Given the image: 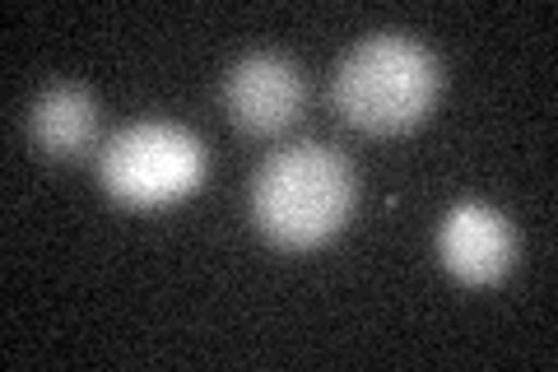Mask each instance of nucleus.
I'll list each match as a JSON object with an SVG mask.
<instances>
[{
  "label": "nucleus",
  "instance_id": "f257e3e1",
  "mask_svg": "<svg viewBox=\"0 0 558 372\" xmlns=\"http://www.w3.org/2000/svg\"><path fill=\"white\" fill-rule=\"evenodd\" d=\"M354 205V168L317 140L275 149L252 177V224L275 247H317Z\"/></svg>",
  "mask_w": 558,
  "mask_h": 372
},
{
  "label": "nucleus",
  "instance_id": "f03ea898",
  "mask_svg": "<svg viewBox=\"0 0 558 372\" xmlns=\"http://www.w3.org/2000/svg\"><path fill=\"white\" fill-rule=\"evenodd\" d=\"M438 98V61L400 33H373L340 61L330 103L359 131L391 135L414 127Z\"/></svg>",
  "mask_w": 558,
  "mask_h": 372
},
{
  "label": "nucleus",
  "instance_id": "7ed1b4c3",
  "mask_svg": "<svg viewBox=\"0 0 558 372\" xmlns=\"http://www.w3.org/2000/svg\"><path fill=\"white\" fill-rule=\"evenodd\" d=\"M205 172V149L178 121H135L121 127L98 154V182L112 201L154 209L182 201Z\"/></svg>",
  "mask_w": 558,
  "mask_h": 372
},
{
  "label": "nucleus",
  "instance_id": "20e7f679",
  "mask_svg": "<svg viewBox=\"0 0 558 372\" xmlns=\"http://www.w3.org/2000/svg\"><path fill=\"white\" fill-rule=\"evenodd\" d=\"M223 108L252 135H270L279 127H289L303 108V80L284 57L275 51H252L242 57L229 80H223Z\"/></svg>",
  "mask_w": 558,
  "mask_h": 372
},
{
  "label": "nucleus",
  "instance_id": "39448f33",
  "mask_svg": "<svg viewBox=\"0 0 558 372\" xmlns=\"http://www.w3.org/2000/svg\"><path fill=\"white\" fill-rule=\"evenodd\" d=\"M438 252L442 265L465 285H488L512 265V228L498 209L465 201L457 209H447V219L438 228Z\"/></svg>",
  "mask_w": 558,
  "mask_h": 372
},
{
  "label": "nucleus",
  "instance_id": "423d86ee",
  "mask_svg": "<svg viewBox=\"0 0 558 372\" xmlns=\"http://www.w3.org/2000/svg\"><path fill=\"white\" fill-rule=\"evenodd\" d=\"M98 131V103L80 84H47L28 108V135L33 145L51 158H75L89 149Z\"/></svg>",
  "mask_w": 558,
  "mask_h": 372
}]
</instances>
